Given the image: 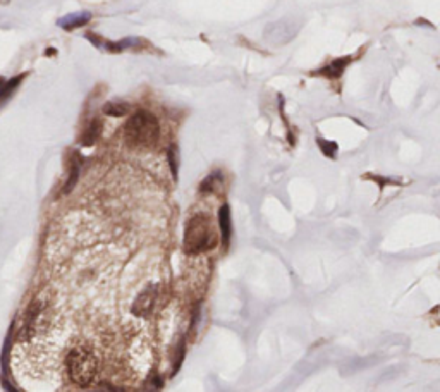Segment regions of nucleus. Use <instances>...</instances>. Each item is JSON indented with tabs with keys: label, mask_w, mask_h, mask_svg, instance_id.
<instances>
[{
	"label": "nucleus",
	"mask_w": 440,
	"mask_h": 392,
	"mask_svg": "<svg viewBox=\"0 0 440 392\" xmlns=\"http://www.w3.org/2000/svg\"><path fill=\"white\" fill-rule=\"evenodd\" d=\"M219 244V233L206 214L191 215L184 227L182 249L189 257L208 253Z\"/></svg>",
	"instance_id": "f257e3e1"
},
{
	"label": "nucleus",
	"mask_w": 440,
	"mask_h": 392,
	"mask_svg": "<svg viewBox=\"0 0 440 392\" xmlns=\"http://www.w3.org/2000/svg\"><path fill=\"white\" fill-rule=\"evenodd\" d=\"M126 141L136 148H148L160 140L158 119L148 110L134 112L124 126Z\"/></svg>",
	"instance_id": "f03ea898"
},
{
	"label": "nucleus",
	"mask_w": 440,
	"mask_h": 392,
	"mask_svg": "<svg viewBox=\"0 0 440 392\" xmlns=\"http://www.w3.org/2000/svg\"><path fill=\"white\" fill-rule=\"evenodd\" d=\"M65 370L69 379L79 387H89L100 370L98 356L88 348H73L65 356Z\"/></svg>",
	"instance_id": "7ed1b4c3"
},
{
	"label": "nucleus",
	"mask_w": 440,
	"mask_h": 392,
	"mask_svg": "<svg viewBox=\"0 0 440 392\" xmlns=\"http://www.w3.org/2000/svg\"><path fill=\"white\" fill-rule=\"evenodd\" d=\"M158 301V286L157 284H148L145 289L136 296L134 303H132V315L140 316V318H148V316L155 311Z\"/></svg>",
	"instance_id": "20e7f679"
},
{
	"label": "nucleus",
	"mask_w": 440,
	"mask_h": 392,
	"mask_svg": "<svg viewBox=\"0 0 440 392\" xmlns=\"http://www.w3.org/2000/svg\"><path fill=\"white\" fill-rule=\"evenodd\" d=\"M219 230H220V241L227 249L233 238V217H230V206L224 203L219 209Z\"/></svg>",
	"instance_id": "39448f33"
},
{
	"label": "nucleus",
	"mask_w": 440,
	"mask_h": 392,
	"mask_svg": "<svg viewBox=\"0 0 440 392\" xmlns=\"http://www.w3.org/2000/svg\"><path fill=\"white\" fill-rule=\"evenodd\" d=\"M89 21H91V12L81 11V12H73V14H67V16L60 17V19L57 21V26L62 28L65 31H73L76 28L86 26Z\"/></svg>",
	"instance_id": "423d86ee"
},
{
	"label": "nucleus",
	"mask_w": 440,
	"mask_h": 392,
	"mask_svg": "<svg viewBox=\"0 0 440 392\" xmlns=\"http://www.w3.org/2000/svg\"><path fill=\"white\" fill-rule=\"evenodd\" d=\"M41 313V305L40 301H31V305L28 306V311H26V316H25V324H22V330L19 332V337H25V339H30L33 330H35V324L38 320V316Z\"/></svg>",
	"instance_id": "0eeeda50"
},
{
	"label": "nucleus",
	"mask_w": 440,
	"mask_h": 392,
	"mask_svg": "<svg viewBox=\"0 0 440 392\" xmlns=\"http://www.w3.org/2000/svg\"><path fill=\"white\" fill-rule=\"evenodd\" d=\"M102 129H103L102 121L100 119H91L86 124V127L83 129V133H81V145L83 146H93L98 141V138H100Z\"/></svg>",
	"instance_id": "6e6552de"
},
{
	"label": "nucleus",
	"mask_w": 440,
	"mask_h": 392,
	"mask_svg": "<svg viewBox=\"0 0 440 392\" xmlns=\"http://www.w3.org/2000/svg\"><path fill=\"white\" fill-rule=\"evenodd\" d=\"M265 35L273 43H286V41H291L292 36L296 35V31H289L287 28L282 26V22H279V25H270V28L265 31Z\"/></svg>",
	"instance_id": "1a4fd4ad"
},
{
	"label": "nucleus",
	"mask_w": 440,
	"mask_h": 392,
	"mask_svg": "<svg viewBox=\"0 0 440 392\" xmlns=\"http://www.w3.org/2000/svg\"><path fill=\"white\" fill-rule=\"evenodd\" d=\"M131 110L129 103L122 102V100H112V102H107L103 105V114L105 116H110V117H122V116H127Z\"/></svg>",
	"instance_id": "9d476101"
},
{
	"label": "nucleus",
	"mask_w": 440,
	"mask_h": 392,
	"mask_svg": "<svg viewBox=\"0 0 440 392\" xmlns=\"http://www.w3.org/2000/svg\"><path fill=\"white\" fill-rule=\"evenodd\" d=\"M349 62H351V57L337 59V60H334L332 64H329L323 71H320V74H323V76H327V78H339L340 74L344 73V69L348 67Z\"/></svg>",
	"instance_id": "9b49d317"
},
{
	"label": "nucleus",
	"mask_w": 440,
	"mask_h": 392,
	"mask_svg": "<svg viewBox=\"0 0 440 392\" xmlns=\"http://www.w3.org/2000/svg\"><path fill=\"white\" fill-rule=\"evenodd\" d=\"M78 179H79V160H76V157H73L69 162L67 181H65V184H64V195H69V193L74 190Z\"/></svg>",
	"instance_id": "f8f14e48"
},
{
	"label": "nucleus",
	"mask_w": 440,
	"mask_h": 392,
	"mask_svg": "<svg viewBox=\"0 0 440 392\" xmlns=\"http://www.w3.org/2000/svg\"><path fill=\"white\" fill-rule=\"evenodd\" d=\"M167 162H169V169H170V174H172L174 181H177V177H179V148H177V145H170L167 148Z\"/></svg>",
	"instance_id": "ddd939ff"
},
{
	"label": "nucleus",
	"mask_w": 440,
	"mask_h": 392,
	"mask_svg": "<svg viewBox=\"0 0 440 392\" xmlns=\"http://www.w3.org/2000/svg\"><path fill=\"white\" fill-rule=\"evenodd\" d=\"M222 181V174H220V171H215V172H212L210 176H206L205 179H203L201 181V184H200V191L201 193H214L215 191V188H217V184H219Z\"/></svg>",
	"instance_id": "4468645a"
},
{
	"label": "nucleus",
	"mask_w": 440,
	"mask_h": 392,
	"mask_svg": "<svg viewBox=\"0 0 440 392\" xmlns=\"http://www.w3.org/2000/svg\"><path fill=\"white\" fill-rule=\"evenodd\" d=\"M25 76H26V74H21V76H16V78L9 79L7 83H4L2 89H0V102L7 100V98L11 97L14 91H16L17 86H19V84H21V81H22V79H25Z\"/></svg>",
	"instance_id": "2eb2a0df"
},
{
	"label": "nucleus",
	"mask_w": 440,
	"mask_h": 392,
	"mask_svg": "<svg viewBox=\"0 0 440 392\" xmlns=\"http://www.w3.org/2000/svg\"><path fill=\"white\" fill-rule=\"evenodd\" d=\"M318 146H320L321 152H323L325 157L334 158L335 155H337V143H335V141H329V140L318 138Z\"/></svg>",
	"instance_id": "dca6fc26"
},
{
	"label": "nucleus",
	"mask_w": 440,
	"mask_h": 392,
	"mask_svg": "<svg viewBox=\"0 0 440 392\" xmlns=\"http://www.w3.org/2000/svg\"><path fill=\"white\" fill-rule=\"evenodd\" d=\"M184 353H186V344H184V341H181V344H179V348H177L176 368H174L172 375H174V373H177V370H179V368H181V365H182V358H184Z\"/></svg>",
	"instance_id": "f3484780"
},
{
	"label": "nucleus",
	"mask_w": 440,
	"mask_h": 392,
	"mask_svg": "<svg viewBox=\"0 0 440 392\" xmlns=\"http://www.w3.org/2000/svg\"><path fill=\"white\" fill-rule=\"evenodd\" d=\"M95 392H124L122 389H119V387H113V385H108V384H105V385H102L100 389H97Z\"/></svg>",
	"instance_id": "a211bd4d"
},
{
	"label": "nucleus",
	"mask_w": 440,
	"mask_h": 392,
	"mask_svg": "<svg viewBox=\"0 0 440 392\" xmlns=\"http://www.w3.org/2000/svg\"><path fill=\"white\" fill-rule=\"evenodd\" d=\"M9 2H11V0H0V6H6Z\"/></svg>",
	"instance_id": "6ab92c4d"
}]
</instances>
